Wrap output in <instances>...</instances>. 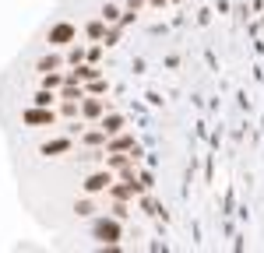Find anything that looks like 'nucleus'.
I'll return each mask as SVG.
<instances>
[{"label": "nucleus", "mask_w": 264, "mask_h": 253, "mask_svg": "<svg viewBox=\"0 0 264 253\" xmlns=\"http://www.w3.org/2000/svg\"><path fill=\"white\" fill-rule=\"evenodd\" d=\"M92 236L99 239V243H117V239H124V229H120V218H99L95 225H92Z\"/></svg>", "instance_id": "f257e3e1"}, {"label": "nucleus", "mask_w": 264, "mask_h": 253, "mask_svg": "<svg viewBox=\"0 0 264 253\" xmlns=\"http://www.w3.org/2000/svg\"><path fill=\"white\" fill-rule=\"evenodd\" d=\"M50 46H67V42H74V39H78V28H74L70 21H57L53 28H50Z\"/></svg>", "instance_id": "f03ea898"}, {"label": "nucleus", "mask_w": 264, "mask_h": 253, "mask_svg": "<svg viewBox=\"0 0 264 253\" xmlns=\"http://www.w3.org/2000/svg\"><path fill=\"white\" fill-rule=\"evenodd\" d=\"M25 123H32V126H53L57 113L50 106H35V109H25Z\"/></svg>", "instance_id": "7ed1b4c3"}, {"label": "nucleus", "mask_w": 264, "mask_h": 253, "mask_svg": "<svg viewBox=\"0 0 264 253\" xmlns=\"http://www.w3.org/2000/svg\"><path fill=\"white\" fill-rule=\"evenodd\" d=\"M109 187H113L109 169H99V173H92V176L85 180V193H102V190H109Z\"/></svg>", "instance_id": "20e7f679"}, {"label": "nucleus", "mask_w": 264, "mask_h": 253, "mask_svg": "<svg viewBox=\"0 0 264 253\" xmlns=\"http://www.w3.org/2000/svg\"><path fill=\"white\" fill-rule=\"evenodd\" d=\"M81 109H85V116H99V113H106V109H109V102H102V99H85V102H81Z\"/></svg>", "instance_id": "39448f33"}, {"label": "nucleus", "mask_w": 264, "mask_h": 253, "mask_svg": "<svg viewBox=\"0 0 264 253\" xmlns=\"http://www.w3.org/2000/svg\"><path fill=\"white\" fill-rule=\"evenodd\" d=\"M60 84H67V74H57V70L43 74V88H60Z\"/></svg>", "instance_id": "423d86ee"}, {"label": "nucleus", "mask_w": 264, "mask_h": 253, "mask_svg": "<svg viewBox=\"0 0 264 253\" xmlns=\"http://www.w3.org/2000/svg\"><path fill=\"white\" fill-rule=\"evenodd\" d=\"M102 130H106V134H120V130H124V116H106V120H102Z\"/></svg>", "instance_id": "0eeeda50"}, {"label": "nucleus", "mask_w": 264, "mask_h": 253, "mask_svg": "<svg viewBox=\"0 0 264 253\" xmlns=\"http://www.w3.org/2000/svg\"><path fill=\"white\" fill-rule=\"evenodd\" d=\"M67 148H70V141L67 137H57V141L43 144V155H57V151H67Z\"/></svg>", "instance_id": "6e6552de"}, {"label": "nucleus", "mask_w": 264, "mask_h": 253, "mask_svg": "<svg viewBox=\"0 0 264 253\" xmlns=\"http://www.w3.org/2000/svg\"><path fill=\"white\" fill-rule=\"evenodd\" d=\"M32 102H35V106H53V102H57V95H53V88H39Z\"/></svg>", "instance_id": "1a4fd4ad"}, {"label": "nucleus", "mask_w": 264, "mask_h": 253, "mask_svg": "<svg viewBox=\"0 0 264 253\" xmlns=\"http://www.w3.org/2000/svg\"><path fill=\"white\" fill-rule=\"evenodd\" d=\"M57 67H60V57H53V53L39 60V74H50V70H57Z\"/></svg>", "instance_id": "9d476101"}, {"label": "nucleus", "mask_w": 264, "mask_h": 253, "mask_svg": "<svg viewBox=\"0 0 264 253\" xmlns=\"http://www.w3.org/2000/svg\"><path fill=\"white\" fill-rule=\"evenodd\" d=\"M99 18H102V21H120V7H117V4H106Z\"/></svg>", "instance_id": "9b49d317"}, {"label": "nucleus", "mask_w": 264, "mask_h": 253, "mask_svg": "<svg viewBox=\"0 0 264 253\" xmlns=\"http://www.w3.org/2000/svg\"><path fill=\"white\" fill-rule=\"evenodd\" d=\"M81 60H85V50L78 46V42H74V46H70V53H67V63H74V67H78Z\"/></svg>", "instance_id": "f8f14e48"}, {"label": "nucleus", "mask_w": 264, "mask_h": 253, "mask_svg": "<svg viewBox=\"0 0 264 253\" xmlns=\"http://www.w3.org/2000/svg\"><path fill=\"white\" fill-rule=\"evenodd\" d=\"M74 211H78L81 218H92V215H95V207H92V200H78V204H74Z\"/></svg>", "instance_id": "ddd939ff"}, {"label": "nucleus", "mask_w": 264, "mask_h": 253, "mask_svg": "<svg viewBox=\"0 0 264 253\" xmlns=\"http://www.w3.org/2000/svg\"><path fill=\"white\" fill-rule=\"evenodd\" d=\"M124 148H134V141L131 137H117V141L109 144V151H124Z\"/></svg>", "instance_id": "4468645a"}, {"label": "nucleus", "mask_w": 264, "mask_h": 253, "mask_svg": "<svg viewBox=\"0 0 264 253\" xmlns=\"http://www.w3.org/2000/svg\"><path fill=\"white\" fill-rule=\"evenodd\" d=\"M102 25H106L102 18H99V21H92V25H88V35H92V39H99V35H102Z\"/></svg>", "instance_id": "2eb2a0df"}]
</instances>
